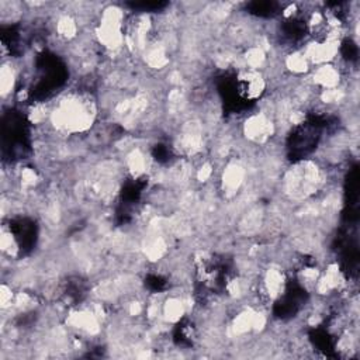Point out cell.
<instances>
[{
  "label": "cell",
  "instance_id": "obj_1",
  "mask_svg": "<svg viewBox=\"0 0 360 360\" xmlns=\"http://www.w3.org/2000/svg\"><path fill=\"white\" fill-rule=\"evenodd\" d=\"M94 103L83 94H72L59 101L52 111V122L66 132H80L87 129L94 120Z\"/></svg>",
  "mask_w": 360,
  "mask_h": 360
},
{
  "label": "cell",
  "instance_id": "obj_2",
  "mask_svg": "<svg viewBox=\"0 0 360 360\" xmlns=\"http://www.w3.org/2000/svg\"><path fill=\"white\" fill-rule=\"evenodd\" d=\"M266 83L260 72L255 69H246L239 73L235 82V90L245 101H253L259 98L264 91Z\"/></svg>",
  "mask_w": 360,
  "mask_h": 360
},
{
  "label": "cell",
  "instance_id": "obj_3",
  "mask_svg": "<svg viewBox=\"0 0 360 360\" xmlns=\"http://www.w3.org/2000/svg\"><path fill=\"white\" fill-rule=\"evenodd\" d=\"M273 131L271 121L264 115H253L245 124V134L255 142H263Z\"/></svg>",
  "mask_w": 360,
  "mask_h": 360
},
{
  "label": "cell",
  "instance_id": "obj_4",
  "mask_svg": "<svg viewBox=\"0 0 360 360\" xmlns=\"http://www.w3.org/2000/svg\"><path fill=\"white\" fill-rule=\"evenodd\" d=\"M158 278H159L158 276H153V280H155V281H158ZM156 287H158V290H159V288L162 287V283H158V284H156Z\"/></svg>",
  "mask_w": 360,
  "mask_h": 360
}]
</instances>
